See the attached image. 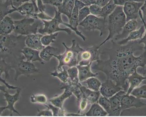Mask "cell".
<instances>
[{
  "instance_id": "6da1fadb",
  "label": "cell",
  "mask_w": 146,
  "mask_h": 117,
  "mask_svg": "<svg viewBox=\"0 0 146 117\" xmlns=\"http://www.w3.org/2000/svg\"><path fill=\"white\" fill-rule=\"evenodd\" d=\"M139 41H131L120 45L111 40V48L100 52V55H108L109 58L106 60H96L91 69L103 72L107 79L113 80L127 93L129 86V77L136 71L137 68L144 67L146 65V51H144L138 57L134 55L137 52L144 50L143 45Z\"/></svg>"
},
{
  "instance_id": "7a4b0ae2",
  "label": "cell",
  "mask_w": 146,
  "mask_h": 117,
  "mask_svg": "<svg viewBox=\"0 0 146 117\" xmlns=\"http://www.w3.org/2000/svg\"><path fill=\"white\" fill-rule=\"evenodd\" d=\"M108 17L106 27L109 31L108 35L107 38L99 45L100 48L120 34L127 22L122 6H117L113 12Z\"/></svg>"
},
{
  "instance_id": "3957f363",
  "label": "cell",
  "mask_w": 146,
  "mask_h": 117,
  "mask_svg": "<svg viewBox=\"0 0 146 117\" xmlns=\"http://www.w3.org/2000/svg\"><path fill=\"white\" fill-rule=\"evenodd\" d=\"M26 38L27 36L21 35H0L1 59L5 60L15 51L21 52L23 49L26 46Z\"/></svg>"
},
{
  "instance_id": "277c9868",
  "label": "cell",
  "mask_w": 146,
  "mask_h": 117,
  "mask_svg": "<svg viewBox=\"0 0 146 117\" xmlns=\"http://www.w3.org/2000/svg\"><path fill=\"white\" fill-rule=\"evenodd\" d=\"M71 46L68 47L65 43H62L66 49L65 52L62 54L55 55L54 56L57 58L59 61L57 69L58 72L62 71V67L64 66H67L70 68L76 66L78 65V55L83 49L75 40H73Z\"/></svg>"
},
{
  "instance_id": "5b68a950",
  "label": "cell",
  "mask_w": 146,
  "mask_h": 117,
  "mask_svg": "<svg viewBox=\"0 0 146 117\" xmlns=\"http://www.w3.org/2000/svg\"><path fill=\"white\" fill-rule=\"evenodd\" d=\"M54 17L51 20H42L44 23V27L39 29L38 32L43 35L54 33L58 31H64L70 35L72 30L74 31L69 23L64 22L60 13L54 7Z\"/></svg>"
},
{
  "instance_id": "8992f818",
  "label": "cell",
  "mask_w": 146,
  "mask_h": 117,
  "mask_svg": "<svg viewBox=\"0 0 146 117\" xmlns=\"http://www.w3.org/2000/svg\"><path fill=\"white\" fill-rule=\"evenodd\" d=\"M14 33L23 36L36 34L39 29L44 27L42 20L27 17L21 20L14 21Z\"/></svg>"
},
{
  "instance_id": "52a82bcc",
  "label": "cell",
  "mask_w": 146,
  "mask_h": 117,
  "mask_svg": "<svg viewBox=\"0 0 146 117\" xmlns=\"http://www.w3.org/2000/svg\"><path fill=\"white\" fill-rule=\"evenodd\" d=\"M25 58L23 55L16 57L14 63L11 65L12 69L15 70L14 79L15 81L17 80L18 77L21 75L29 76L39 72V70L32 62L24 61Z\"/></svg>"
},
{
  "instance_id": "ba28073f",
  "label": "cell",
  "mask_w": 146,
  "mask_h": 117,
  "mask_svg": "<svg viewBox=\"0 0 146 117\" xmlns=\"http://www.w3.org/2000/svg\"><path fill=\"white\" fill-rule=\"evenodd\" d=\"M106 22V19L104 18L90 14L80 23L79 26L88 31L98 30L100 32L101 37L102 36L104 31L107 26Z\"/></svg>"
},
{
  "instance_id": "9c48e42d",
  "label": "cell",
  "mask_w": 146,
  "mask_h": 117,
  "mask_svg": "<svg viewBox=\"0 0 146 117\" xmlns=\"http://www.w3.org/2000/svg\"><path fill=\"white\" fill-rule=\"evenodd\" d=\"M100 48L99 45H94L86 49H83L79 54L78 65L86 66L100 59Z\"/></svg>"
},
{
  "instance_id": "30bf717a",
  "label": "cell",
  "mask_w": 146,
  "mask_h": 117,
  "mask_svg": "<svg viewBox=\"0 0 146 117\" xmlns=\"http://www.w3.org/2000/svg\"><path fill=\"white\" fill-rule=\"evenodd\" d=\"M144 2L129 1L123 6V11L127 22L133 19H139V12Z\"/></svg>"
},
{
  "instance_id": "8fae6325",
  "label": "cell",
  "mask_w": 146,
  "mask_h": 117,
  "mask_svg": "<svg viewBox=\"0 0 146 117\" xmlns=\"http://www.w3.org/2000/svg\"><path fill=\"white\" fill-rule=\"evenodd\" d=\"M5 86H1V90L5 92L3 95L5 98V100L7 103V106L5 107H2L0 108L1 114L2 112L5 110L7 109L9 110L10 114L11 116H13L12 113L13 112L20 115V114L15 108L14 105L19 98L20 93L21 89L18 88L17 89V92L15 94L11 95L10 94L9 92L5 90Z\"/></svg>"
},
{
  "instance_id": "7c38bea8",
  "label": "cell",
  "mask_w": 146,
  "mask_h": 117,
  "mask_svg": "<svg viewBox=\"0 0 146 117\" xmlns=\"http://www.w3.org/2000/svg\"><path fill=\"white\" fill-rule=\"evenodd\" d=\"M145 106H146V100L139 98L133 95H128L126 94L121 99V113L127 109L132 108H140Z\"/></svg>"
},
{
  "instance_id": "4fadbf2b",
  "label": "cell",
  "mask_w": 146,
  "mask_h": 117,
  "mask_svg": "<svg viewBox=\"0 0 146 117\" xmlns=\"http://www.w3.org/2000/svg\"><path fill=\"white\" fill-rule=\"evenodd\" d=\"M141 19H133L127 22L122 31L114 38L115 41H118L127 38L132 32L139 29L143 25Z\"/></svg>"
},
{
  "instance_id": "5bb4252c",
  "label": "cell",
  "mask_w": 146,
  "mask_h": 117,
  "mask_svg": "<svg viewBox=\"0 0 146 117\" xmlns=\"http://www.w3.org/2000/svg\"><path fill=\"white\" fill-rule=\"evenodd\" d=\"M31 2L24 3L17 9L22 15L35 19H38L37 15L40 12L35 0H31Z\"/></svg>"
},
{
  "instance_id": "9a60e30c",
  "label": "cell",
  "mask_w": 146,
  "mask_h": 117,
  "mask_svg": "<svg viewBox=\"0 0 146 117\" xmlns=\"http://www.w3.org/2000/svg\"><path fill=\"white\" fill-rule=\"evenodd\" d=\"M121 90H123V88L117 86L113 80L107 79L102 84L100 92L102 96L109 98Z\"/></svg>"
},
{
  "instance_id": "2e32d148",
  "label": "cell",
  "mask_w": 146,
  "mask_h": 117,
  "mask_svg": "<svg viewBox=\"0 0 146 117\" xmlns=\"http://www.w3.org/2000/svg\"><path fill=\"white\" fill-rule=\"evenodd\" d=\"M126 92L121 90L109 98L111 104V110L108 116H119L121 114V100Z\"/></svg>"
},
{
  "instance_id": "e0dca14e",
  "label": "cell",
  "mask_w": 146,
  "mask_h": 117,
  "mask_svg": "<svg viewBox=\"0 0 146 117\" xmlns=\"http://www.w3.org/2000/svg\"><path fill=\"white\" fill-rule=\"evenodd\" d=\"M43 36L40 33L28 35L25 41L26 46L35 50L39 51H42L45 48L41 41V38Z\"/></svg>"
},
{
  "instance_id": "ac0fdd59",
  "label": "cell",
  "mask_w": 146,
  "mask_h": 117,
  "mask_svg": "<svg viewBox=\"0 0 146 117\" xmlns=\"http://www.w3.org/2000/svg\"><path fill=\"white\" fill-rule=\"evenodd\" d=\"M79 87L83 97L87 99L92 104L98 102L101 96L100 91H95L88 88L82 86L80 83Z\"/></svg>"
},
{
  "instance_id": "d6986e66",
  "label": "cell",
  "mask_w": 146,
  "mask_h": 117,
  "mask_svg": "<svg viewBox=\"0 0 146 117\" xmlns=\"http://www.w3.org/2000/svg\"><path fill=\"white\" fill-rule=\"evenodd\" d=\"M15 29L14 21L10 17H5L0 23V35H6L11 34Z\"/></svg>"
},
{
  "instance_id": "ffe728a7",
  "label": "cell",
  "mask_w": 146,
  "mask_h": 117,
  "mask_svg": "<svg viewBox=\"0 0 146 117\" xmlns=\"http://www.w3.org/2000/svg\"><path fill=\"white\" fill-rule=\"evenodd\" d=\"M144 79L145 78L138 73L137 70L131 75L127 79L129 86L126 94L130 95L134 89L140 86Z\"/></svg>"
},
{
  "instance_id": "44dd1931",
  "label": "cell",
  "mask_w": 146,
  "mask_h": 117,
  "mask_svg": "<svg viewBox=\"0 0 146 117\" xmlns=\"http://www.w3.org/2000/svg\"><path fill=\"white\" fill-rule=\"evenodd\" d=\"M21 53L25 57L27 61L33 62L38 61L42 64L44 63L40 56L39 51L25 47L22 50Z\"/></svg>"
},
{
  "instance_id": "7402d4cb",
  "label": "cell",
  "mask_w": 146,
  "mask_h": 117,
  "mask_svg": "<svg viewBox=\"0 0 146 117\" xmlns=\"http://www.w3.org/2000/svg\"><path fill=\"white\" fill-rule=\"evenodd\" d=\"M92 64L86 66L77 65L76 66L78 70V78L80 82L85 81L88 78L95 77L99 75L98 73H94L91 70Z\"/></svg>"
},
{
  "instance_id": "603a6c76",
  "label": "cell",
  "mask_w": 146,
  "mask_h": 117,
  "mask_svg": "<svg viewBox=\"0 0 146 117\" xmlns=\"http://www.w3.org/2000/svg\"><path fill=\"white\" fill-rule=\"evenodd\" d=\"M145 32V29L143 25L139 29L131 32L126 39L116 42L120 45H124L129 41L139 40L143 37Z\"/></svg>"
},
{
  "instance_id": "cb8c5ba5",
  "label": "cell",
  "mask_w": 146,
  "mask_h": 117,
  "mask_svg": "<svg viewBox=\"0 0 146 117\" xmlns=\"http://www.w3.org/2000/svg\"><path fill=\"white\" fill-rule=\"evenodd\" d=\"M74 5L75 0H63L61 4L57 7L58 10L60 13L67 16L69 19L74 9Z\"/></svg>"
},
{
  "instance_id": "d4e9b609",
  "label": "cell",
  "mask_w": 146,
  "mask_h": 117,
  "mask_svg": "<svg viewBox=\"0 0 146 117\" xmlns=\"http://www.w3.org/2000/svg\"><path fill=\"white\" fill-rule=\"evenodd\" d=\"M65 91L62 94L54 98L49 101L54 106L63 109V105L65 100L70 97L72 93L67 88H64Z\"/></svg>"
},
{
  "instance_id": "484cf974",
  "label": "cell",
  "mask_w": 146,
  "mask_h": 117,
  "mask_svg": "<svg viewBox=\"0 0 146 117\" xmlns=\"http://www.w3.org/2000/svg\"><path fill=\"white\" fill-rule=\"evenodd\" d=\"M108 115L107 112L98 102L92 104L85 114L87 116H106Z\"/></svg>"
},
{
  "instance_id": "4316f807",
  "label": "cell",
  "mask_w": 146,
  "mask_h": 117,
  "mask_svg": "<svg viewBox=\"0 0 146 117\" xmlns=\"http://www.w3.org/2000/svg\"><path fill=\"white\" fill-rule=\"evenodd\" d=\"M58 49L50 45L45 47L40 53L42 60L47 62L50 61L51 58L55 55H57Z\"/></svg>"
},
{
  "instance_id": "83f0119b",
  "label": "cell",
  "mask_w": 146,
  "mask_h": 117,
  "mask_svg": "<svg viewBox=\"0 0 146 117\" xmlns=\"http://www.w3.org/2000/svg\"><path fill=\"white\" fill-rule=\"evenodd\" d=\"M78 104L79 111L78 113L86 116L85 114L90 108L92 104L86 98L83 97L77 100Z\"/></svg>"
},
{
  "instance_id": "f1b7e54d",
  "label": "cell",
  "mask_w": 146,
  "mask_h": 117,
  "mask_svg": "<svg viewBox=\"0 0 146 117\" xmlns=\"http://www.w3.org/2000/svg\"><path fill=\"white\" fill-rule=\"evenodd\" d=\"M116 6L113 0H110L107 5L102 8L101 13L98 17L106 19V18L113 12Z\"/></svg>"
},
{
  "instance_id": "f546056e",
  "label": "cell",
  "mask_w": 146,
  "mask_h": 117,
  "mask_svg": "<svg viewBox=\"0 0 146 117\" xmlns=\"http://www.w3.org/2000/svg\"><path fill=\"white\" fill-rule=\"evenodd\" d=\"M88 88L95 91H99L102 84L98 79L94 77L89 78L85 81Z\"/></svg>"
},
{
  "instance_id": "4dcf8cb0",
  "label": "cell",
  "mask_w": 146,
  "mask_h": 117,
  "mask_svg": "<svg viewBox=\"0 0 146 117\" xmlns=\"http://www.w3.org/2000/svg\"><path fill=\"white\" fill-rule=\"evenodd\" d=\"M63 68V70L60 72H58L57 69H55L54 71L53 72H51V74L53 76L57 77L63 82V83H65L68 81L69 76L67 70L64 66Z\"/></svg>"
},
{
  "instance_id": "1f68e13d",
  "label": "cell",
  "mask_w": 146,
  "mask_h": 117,
  "mask_svg": "<svg viewBox=\"0 0 146 117\" xmlns=\"http://www.w3.org/2000/svg\"><path fill=\"white\" fill-rule=\"evenodd\" d=\"M130 94L138 98L146 99V85H141L136 88Z\"/></svg>"
},
{
  "instance_id": "d6a6232c",
  "label": "cell",
  "mask_w": 146,
  "mask_h": 117,
  "mask_svg": "<svg viewBox=\"0 0 146 117\" xmlns=\"http://www.w3.org/2000/svg\"><path fill=\"white\" fill-rule=\"evenodd\" d=\"M31 0H6L3 2H1L5 5L11 7L12 8L17 9L22 5L29 2Z\"/></svg>"
},
{
  "instance_id": "836d02e7",
  "label": "cell",
  "mask_w": 146,
  "mask_h": 117,
  "mask_svg": "<svg viewBox=\"0 0 146 117\" xmlns=\"http://www.w3.org/2000/svg\"><path fill=\"white\" fill-rule=\"evenodd\" d=\"M58 34V33L57 32L43 36L41 39L42 44L44 46H47L51 43L54 42Z\"/></svg>"
},
{
  "instance_id": "e575fe53",
  "label": "cell",
  "mask_w": 146,
  "mask_h": 117,
  "mask_svg": "<svg viewBox=\"0 0 146 117\" xmlns=\"http://www.w3.org/2000/svg\"><path fill=\"white\" fill-rule=\"evenodd\" d=\"M67 71L70 80L72 82H79L78 70L77 66L70 67Z\"/></svg>"
},
{
  "instance_id": "d590c367",
  "label": "cell",
  "mask_w": 146,
  "mask_h": 117,
  "mask_svg": "<svg viewBox=\"0 0 146 117\" xmlns=\"http://www.w3.org/2000/svg\"><path fill=\"white\" fill-rule=\"evenodd\" d=\"M97 102L107 112L108 115L111 110L110 102L109 98L101 96Z\"/></svg>"
},
{
  "instance_id": "8d00e7d4",
  "label": "cell",
  "mask_w": 146,
  "mask_h": 117,
  "mask_svg": "<svg viewBox=\"0 0 146 117\" xmlns=\"http://www.w3.org/2000/svg\"><path fill=\"white\" fill-rule=\"evenodd\" d=\"M48 109L51 110L52 112L53 116H66V114L65 110L56 107L53 105L49 104L45 105Z\"/></svg>"
},
{
  "instance_id": "74e56055",
  "label": "cell",
  "mask_w": 146,
  "mask_h": 117,
  "mask_svg": "<svg viewBox=\"0 0 146 117\" xmlns=\"http://www.w3.org/2000/svg\"><path fill=\"white\" fill-rule=\"evenodd\" d=\"M11 65L6 63L5 60L1 59V72H0V76L2 73L4 72L5 74V79L6 80L9 77V72L10 70H12Z\"/></svg>"
},
{
  "instance_id": "f35d334b",
  "label": "cell",
  "mask_w": 146,
  "mask_h": 117,
  "mask_svg": "<svg viewBox=\"0 0 146 117\" xmlns=\"http://www.w3.org/2000/svg\"><path fill=\"white\" fill-rule=\"evenodd\" d=\"M47 98L44 94H33L31 97V101L33 103L45 104L47 102Z\"/></svg>"
},
{
  "instance_id": "ab89813d",
  "label": "cell",
  "mask_w": 146,
  "mask_h": 117,
  "mask_svg": "<svg viewBox=\"0 0 146 117\" xmlns=\"http://www.w3.org/2000/svg\"><path fill=\"white\" fill-rule=\"evenodd\" d=\"M90 15L89 6H86L80 9L79 11L80 23Z\"/></svg>"
},
{
  "instance_id": "60d3db41",
  "label": "cell",
  "mask_w": 146,
  "mask_h": 117,
  "mask_svg": "<svg viewBox=\"0 0 146 117\" xmlns=\"http://www.w3.org/2000/svg\"><path fill=\"white\" fill-rule=\"evenodd\" d=\"M90 14L99 17L101 13L102 8L96 4L92 5L89 6Z\"/></svg>"
},
{
  "instance_id": "b9f144b4",
  "label": "cell",
  "mask_w": 146,
  "mask_h": 117,
  "mask_svg": "<svg viewBox=\"0 0 146 117\" xmlns=\"http://www.w3.org/2000/svg\"><path fill=\"white\" fill-rule=\"evenodd\" d=\"M139 15L145 29V32L143 37L141 39L139 40V42L140 44L143 45L144 51H146V22L143 20L142 14L141 10L139 11Z\"/></svg>"
},
{
  "instance_id": "7bdbcfd3",
  "label": "cell",
  "mask_w": 146,
  "mask_h": 117,
  "mask_svg": "<svg viewBox=\"0 0 146 117\" xmlns=\"http://www.w3.org/2000/svg\"><path fill=\"white\" fill-rule=\"evenodd\" d=\"M137 71L145 78L139 86L144 85H146V68L145 67H138L137 69Z\"/></svg>"
},
{
  "instance_id": "ee69618b",
  "label": "cell",
  "mask_w": 146,
  "mask_h": 117,
  "mask_svg": "<svg viewBox=\"0 0 146 117\" xmlns=\"http://www.w3.org/2000/svg\"><path fill=\"white\" fill-rule=\"evenodd\" d=\"M43 3L49 4L57 7L62 3L63 0H42Z\"/></svg>"
},
{
  "instance_id": "f6af8a7d",
  "label": "cell",
  "mask_w": 146,
  "mask_h": 117,
  "mask_svg": "<svg viewBox=\"0 0 146 117\" xmlns=\"http://www.w3.org/2000/svg\"><path fill=\"white\" fill-rule=\"evenodd\" d=\"M113 1L116 5L123 6L125 3L129 1L144 2L145 0H113Z\"/></svg>"
},
{
  "instance_id": "bcb514c9",
  "label": "cell",
  "mask_w": 146,
  "mask_h": 117,
  "mask_svg": "<svg viewBox=\"0 0 146 117\" xmlns=\"http://www.w3.org/2000/svg\"><path fill=\"white\" fill-rule=\"evenodd\" d=\"M38 113L37 114L39 116H53V114L52 111L48 109L47 110H38Z\"/></svg>"
},
{
  "instance_id": "7dc6e473",
  "label": "cell",
  "mask_w": 146,
  "mask_h": 117,
  "mask_svg": "<svg viewBox=\"0 0 146 117\" xmlns=\"http://www.w3.org/2000/svg\"><path fill=\"white\" fill-rule=\"evenodd\" d=\"M37 17L38 19L41 20H51L52 18L51 17L46 15L44 12H40L37 15Z\"/></svg>"
},
{
  "instance_id": "c3c4849f",
  "label": "cell",
  "mask_w": 146,
  "mask_h": 117,
  "mask_svg": "<svg viewBox=\"0 0 146 117\" xmlns=\"http://www.w3.org/2000/svg\"><path fill=\"white\" fill-rule=\"evenodd\" d=\"M37 6L40 12H44L46 9V6L43 3L42 0H36Z\"/></svg>"
},
{
  "instance_id": "681fc988",
  "label": "cell",
  "mask_w": 146,
  "mask_h": 117,
  "mask_svg": "<svg viewBox=\"0 0 146 117\" xmlns=\"http://www.w3.org/2000/svg\"><path fill=\"white\" fill-rule=\"evenodd\" d=\"M110 0H96V3L102 8L107 5Z\"/></svg>"
},
{
  "instance_id": "f907efd6",
  "label": "cell",
  "mask_w": 146,
  "mask_h": 117,
  "mask_svg": "<svg viewBox=\"0 0 146 117\" xmlns=\"http://www.w3.org/2000/svg\"><path fill=\"white\" fill-rule=\"evenodd\" d=\"M86 6V4L79 0H75L74 7L77 8L79 10Z\"/></svg>"
},
{
  "instance_id": "816d5d0a",
  "label": "cell",
  "mask_w": 146,
  "mask_h": 117,
  "mask_svg": "<svg viewBox=\"0 0 146 117\" xmlns=\"http://www.w3.org/2000/svg\"><path fill=\"white\" fill-rule=\"evenodd\" d=\"M141 10L142 12L143 20L146 22V0L144 2Z\"/></svg>"
},
{
  "instance_id": "f5cc1de1",
  "label": "cell",
  "mask_w": 146,
  "mask_h": 117,
  "mask_svg": "<svg viewBox=\"0 0 146 117\" xmlns=\"http://www.w3.org/2000/svg\"><path fill=\"white\" fill-rule=\"evenodd\" d=\"M85 4H86V6H89L90 5L95 4L96 0H79Z\"/></svg>"
},
{
  "instance_id": "db71d44e",
  "label": "cell",
  "mask_w": 146,
  "mask_h": 117,
  "mask_svg": "<svg viewBox=\"0 0 146 117\" xmlns=\"http://www.w3.org/2000/svg\"><path fill=\"white\" fill-rule=\"evenodd\" d=\"M0 80L3 83L5 84L6 86L9 89H17L19 88L17 87H15L13 86H11L9 85L8 83H6V80L3 79L1 77L0 78Z\"/></svg>"
},
{
  "instance_id": "11a10c76",
  "label": "cell",
  "mask_w": 146,
  "mask_h": 117,
  "mask_svg": "<svg viewBox=\"0 0 146 117\" xmlns=\"http://www.w3.org/2000/svg\"><path fill=\"white\" fill-rule=\"evenodd\" d=\"M66 116H84V115H82V114H78V113H77V114H75V113H69V114H67Z\"/></svg>"
},
{
  "instance_id": "9f6ffc18",
  "label": "cell",
  "mask_w": 146,
  "mask_h": 117,
  "mask_svg": "<svg viewBox=\"0 0 146 117\" xmlns=\"http://www.w3.org/2000/svg\"><path fill=\"white\" fill-rule=\"evenodd\" d=\"M145 67L146 68V65H145Z\"/></svg>"
}]
</instances>
